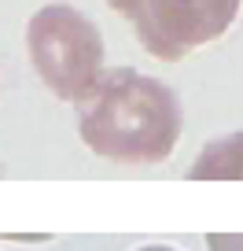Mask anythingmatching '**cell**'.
Here are the masks:
<instances>
[{
    "instance_id": "cell-1",
    "label": "cell",
    "mask_w": 243,
    "mask_h": 251,
    "mask_svg": "<svg viewBox=\"0 0 243 251\" xmlns=\"http://www.w3.org/2000/svg\"><path fill=\"white\" fill-rule=\"evenodd\" d=\"M78 107V133L100 159L144 166L170 159L177 148L180 103L158 78L118 67L100 74Z\"/></svg>"
},
{
    "instance_id": "cell-2",
    "label": "cell",
    "mask_w": 243,
    "mask_h": 251,
    "mask_svg": "<svg viewBox=\"0 0 243 251\" xmlns=\"http://www.w3.org/2000/svg\"><path fill=\"white\" fill-rule=\"evenodd\" d=\"M33 71L66 103H81L103 74V37L88 15L66 4H48L26 26Z\"/></svg>"
},
{
    "instance_id": "cell-3",
    "label": "cell",
    "mask_w": 243,
    "mask_h": 251,
    "mask_svg": "<svg viewBox=\"0 0 243 251\" xmlns=\"http://www.w3.org/2000/svg\"><path fill=\"white\" fill-rule=\"evenodd\" d=\"M240 4L243 0H107V8L126 15L136 41L162 63H177L218 41L236 23Z\"/></svg>"
},
{
    "instance_id": "cell-4",
    "label": "cell",
    "mask_w": 243,
    "mask_h": 251,
    "mask_svg": "<svg viewBox=\"0 0 243 251\" xmlns=\"http://www.w3.org/2000/svg\"><path fill=\"white\" fill-rule=\"evenodd\" d=\"M188 177L196 181H240L243 177V133L221 137L206 144L199 159L188 166Z\"/></svg>"
},
{
    "instance_id": "cell-5",
    "label": "cell",
    "mask_w": 243,
    "mask_h": 251,
    "mask_svg": "<svg viewBox=\"0 0 243 251\" xmlns=\"http://www.w3.org/2000/svg\"><path fill=\"white\" fill-rule=\"evenodd\" d=\"M206 248L210 251H243V233H210Z\"/></svg>"
},
{
    "instance_id": "cell-6",
    "label": "cell",
    "mask_w": 243,
    "mask_h": 251,
    "mask_svg": "<svg viewBox=\"0 0 243 251\" xmlns=\"http://www.w3.org/2000/svg\"><path fill=\"white\" fill-rule=\"evenodd\" d=\"M136 251H177V248H166V244H148V248H136Z\"/></svg>"
}]
</instances>
